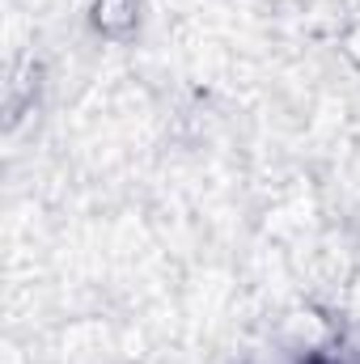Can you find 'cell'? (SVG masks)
<instances>
[{"instance_id":"2","label":"cell","mask_w":360,"mask_h":364,"mask_svg":"<svg viewBox=\"0 0 360 364\" xmlns=\"http://www.w3.org/2000/svg\"><path fill=\"white\" fill-rule=\"evenodd\" d=\"M284 335L288 339H297V343H305V348H318V343H327V322L314 314V309H297V314H288L284 318Z\"/></svg>"},{"instance_id":"3","label":"cell","mask_w":360,"mask_h":364,"mask_svg":"<svg viewBox=\"0 0 360 364\" xmlns=\"http://www.w3.org/2000/svg\"><path fill=\"white\" fill-rule=\"evenodd\" d=\"M344 55H348V60L360 68V21L348 30V34H344Z\"/></svg>"},{"instance_id":"1","label":"cell","mask_w":360,"mask_h":364,"mask_svg":"<svg viewBox=\"0 0 360 364\" xmlns=\"http://www.w3.org/2000/svg\"><path fill=\"white\" fill-rule=\"evenodd\" d=\"M93 21L102 34H127L136 26V0H97Z\"/></svg>"}]
</instances>
